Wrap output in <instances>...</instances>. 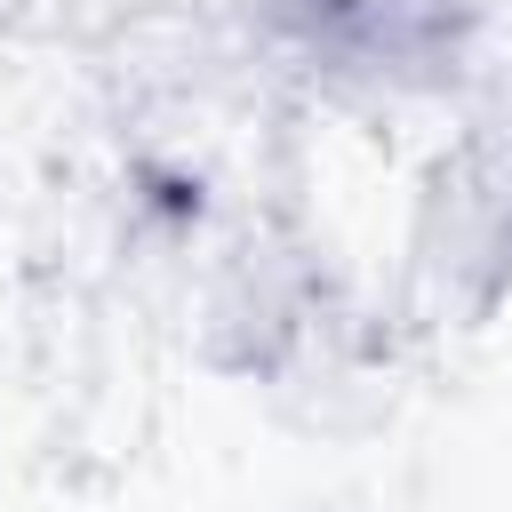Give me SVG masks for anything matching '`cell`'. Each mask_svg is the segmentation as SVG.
<instances>
[{"label": "cell", "mask_w": 512, "mask_h": 512, "mask_svg": "<svg viewBox=\"0 0 512 512\" xmlns=\"http://www.w3.org/2000/svg\"><path fill=\"white\" fill-rule=\"evenodd\" d=\"M280 24L344 72H432L456 48V0H280Z\"/></svg>", "instance_id": "6da1fadb"}]
</instances>
